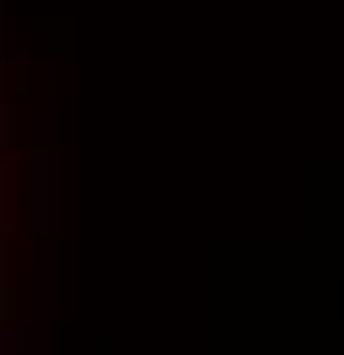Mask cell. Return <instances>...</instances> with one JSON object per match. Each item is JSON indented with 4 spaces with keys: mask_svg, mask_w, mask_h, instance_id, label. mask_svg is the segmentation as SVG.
Wrapping results in <instances>:
<instances>
[{
    "mask_svg": "<svg viewBox=\"0 0 344 355\" xmlns=\"http://www.w3.org/2000/svg\"><path fill=\"white\" fill-rule=\"evenodd\" d=\"M0 175H6V115H0ZM6 273H11V246H6V214H0V317H6Z\"/></svg>",
    "mask_w": 344,
    "mask_h": 355,
    "instance_id": "cell-1",
    "label": "cell"
}]
</instances>
